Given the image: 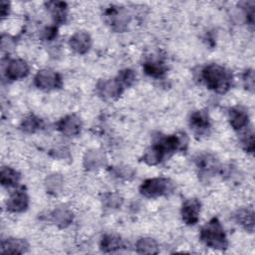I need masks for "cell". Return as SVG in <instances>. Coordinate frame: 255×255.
Returning a JSON list of instances; mask_svg holds the SVG:
<instances>
[{
    "label": "cell",
    "instance_id": "cell-6",
    "mask_svg": "<svg viewBox=\"0 0 255 255\" xmlns=\"http://www.w3.org/2000/svg\"><path fill=\"white\" fill-rule=\"evenodd\" d=\"M195 165L201 179H209L217 174L221 167L216 156L209 152H203L195 158Z\"/></svg>",
    "mask_w": 255,
    "mask_h": 255
},
{
    "label": "cell",
    "instance_id": "cell-32",
    "mask_svg": "<svg viewBox=\"0 0 255 255\" xmlns=\"http://www.w3.org/2000/svg\"><path fill=\"white\" fill-rule=\"evenodd\" d=\"M243 10L245 13V17L247 22L253 26L254 23V2H245L244 6H243Z\"/></svg>",
    "mask_w": 255,
    "mask_h": 255
},
{
    "label": "cell",
    "instance_id": "cell-27",
    "mask_svg": "<svg viewBox=\"0 0 255 255\" xmlns=\"http://www.w3.org/2000/svg\"><path fill=\"white\" fill-rule=\"evenodd\" d=\"M110 173L119 180H129L133 177L134 170L128 165H117L110 169Z\"/></svg>",
    "mask_w": 255,
    "mask_h": 255
},
{
    "label": "cell",
    "instance_id": "cell-3",
    "mask_svg": "<svg viewBox=\"0 0 255 255\" xmlns=\"http://www.w3.org/2000/svg\"><path fill=\"white\" fill-rule=\"evenodd\" d=\"M200 240L208 247L224 250L228 246L227 236L218 218L213 217L206 222L200 229Z\"/></svg>",
    "mask_w": 255,
    "mask_h": 255
},
{
    "label": "cell",
    "instance_id": "cell-4",
    "mask_svg": "<svg viewBox=\"0 0 255 255\" xmlns=\"http://www.w3.org/2000/svg\"><path fill=\"white\" fill-rule=\"evenodd\" d=\"M174 189L173 182L166 177H153L142 181L139 186L141 195L148 198H156L170 194Z\"/></svg>",
    "mask_w": 255,
    "mask_h": 255
},
{
    "label": "cell",
    "instance_id": "cell-25",
    "mask_svg": "<svg viewBox=\"0 0 255 255\" xmlns=\"http://www.w3.org/2000/svg\"><path fill=\"white\" fill-rule=\"evenodd\" d=\"M135 250L138 254H157L158 244L150 237H141L135 243Z\"/></svg>",
    "mask_w": 255,
    "mask_h": 255
},
{
    "label": "cell",
    "instance_id": "cell-31",
    "mask_svg": "<svg viewBox=\"0 0 255 255\" xmlns=\"http://www.w3.org/2000/svg\"><path fill=\"white\" fill-rule=\"evenodd\" d=\"M242 82H243V86L244 88L253 93L254 92V87H255V83H254V71L252 69H248L246 70L243 75H242Z\"/></svg>",
    "mask_w": 255,
    "mask_h": 255
},
{
    "label": "cell",
    "instance_id": "cell-13",
    "mask_svg": "<svg viewBox=\"0 0 255 255\" xmlns=\"http://www.w3.org/2000/svg\"><path fill=\"white\" fill-rule=\"evenodd\" d=\"M70 48L79 55H85L92 47V38L85 31H78L73 34L69 40Z\"/></svg>",
    "mask_w": 255,
    "mask_h": 255
},
{
    "label": "cell",
    "instance_id": "cell-35",
    "mask_svg": "<svg viewBox=\"0 0 255 255\" xmlns=\"http://www.w3.org/2000/svg\"><path fill=\"white\" fill-rule=\"evenodd\" d=\"M10 12V3L7 1H1L0 4V14H1V18H5L8 16Z\"/></svg>",
    "mask_w": 255,
    "mask_h": 255
},
{
    "label": "cell",
    "instance_id": "cell-34",
    "mask_svg": "<svg viewBox=\"0 0 255 255\" xmlns=\"http://www.w3.org/2000/svg\"><path fill=\"white\" fill-rule=\"evenodd\" d=\"M13 39L8 36V35H2V38H1V48L3 51H8L10 49H12L11 47H13Z\"/></svg>",
    "mask_w": 255,
    "mask_h": 255
},
{
    "label": "cell",
    "instance_id": "cell-16",
    "mask_svg": "<svg viewBox=\"0 0 255 255\" xmlns=\"http://www.w3.org/2000/svg\"><path fill=\"white\" fill-rule=\"evenodd\" d=\"M107 164V156L100 149H90L83 157V165L87 170H97Z\"/></svg>",
    "mask_w": 255,
    "mask_h": 255
},
{
    "label": "cell",
    "instance_id": "cell-9",
    "mask_svg": "<svg viewBox=\"0 0 255 255\" xmlns=\"http://www.w3.org/2000/svg\"><path fill=\"white\" fill-rule=\"evenodd\" d=\"M201 203L197 198L186 199L181 206V219L189 226L195 225L199 220Z\"/></svg>",
    "mask_w": 255,
    "mask_h": 255
},
{
    "label": "cell",
    "instance_id": "cell-33",
    "mask_svg": "<svg viewBox=\"0 0 255 255\" xmlns=\"http://www.w3.org/2000/svg\"><path fill=\"white\" fill-rule=\"evenodd\" d=\"M57 36V27L49 26L42 31V38L46 41H51Z\"/></svg>",
    "mask_w": 255,
    "mask_h": 255
},
{
    "label": "cell",
    "instance_id": "cell-10",
    "mask_svg": "<svg viewBox=\"0 0 255 255\" xmlns=\"http://www.w3.org/2000/svg\"><path fill=\"white\" fill-rule=\"evenodd\" d=\"M58 130L65 136H77L82 130V122L80 118L74 114L67 115L57 124Z\"/></svg>",
    "mask_w": 255,
    "mask_h": 255
},
{
    "label": "cell",
    "instance_id": "cell-12",
    "mask_svg": "<svg viewBox=\"0 0 255 255\" xmlns=\"http://www.w3.org/2000/svg\"><path fill=\"white\" fill-rule=\"evenodd\" d=\"M29 206V196L24 188L14 191L6 201V208L13 213H21Z\"/></svg>",
    "mask_w": 255,
    "mask_h": 255
},
{
    "label": "cell",
    "instance_id": "cell-18",
    "mask_svg": "<svg viewBox=\"0 0 255 255\" xmlns=\"http://www.w3.org/2000/svg\"><path fill=\"white\" fill-rule=\"evenodd\" d=\"M53 20L57 24H63L68 17V5L63 1H48L45 3Z\"/></svg>",
    "mask_w": 255,
    "mask_h": 255
},
{
    "label": "cell",
    "instance_id": "cell-15",
    "mask_svg": "<svg viewBox=\"0 0 255 255\" xmlns=\"http://www.w3.org/2000/svg\"><path fill=\"white\" fill-rule=\"evenodd\" d=\"M228 119L230 126L235 130H242L249 124L248 111L242 106L232 107L228 112Z\"/></svg>",
    "mask_w": 255,
    "mask_h": 255
},
{
    "label": "cell",
    "instance_id": "cell-2",
    "mask_svg": "<svg viewBox=\"0 0 255 255\" xmlns=\"http://www.w3.org/2000/svg\"><path fill=\"white\" fill-rule=\"evenodd\" d=\"M201 79L209 90L217 94L227 93L233 84L232 73L219 64L206 65L201 70Z\"/></svg>",
    "mask_w": 255,
    "mask_h": 255
},
{
    "label": "cell",
    "instance_id": "cell-30",
    "mask_svg": "<svg viewBox=\"0 0 255 255\" xmlns=\"http://www.w3.org/2000/svg\"><path fill=\"white\" fill-rule=\"evenodd\" d=\"M242 148L248 152L253 153L254 151V133L252 130H247L244 133H242L240 137Z\"/></svg>",
    "mask_w": 255,
    "mask_h": 255
},
{
    "label": "cell",
    "instance_id": "cell-22",
    "mask_svg": "<svg viewBox=\"0 0 255 255\" xmlns=\"http://www.w3.org/2000/svg\"><path fill=\"white\" fill-rule=\"evenodd\" d=\"M124 247L123 239L115 234H106L102 237L100 248L105 253L116 252Z\"/></svg>",
    "mask_w": 255,
    "mask_h": 255
},
{
    "label": "cell",
    "instance_id": "cell-23",
    "mask_svg": "<svg viewBox=\"0 0 255 255\" xmlns=\"http://www.w3.org/2000/svg\"><path fill=\"white\" fill-rule=\"evenodd\" d=\"M44 121L33 114L26 116L20 124V128L28 133H34L38 130H41L44 128Z\"/></svg>",
    "mask_w": 255,
    "mask_h": 255
},
{
    "label": "cell",
    "instance_id": "cell-14",
    "mask_svg": "<svg viewBox=\"0 0 255 255\" xmlns=\"http://www.w3.org/2000/svg\"><path fill=\"white\" fill-rule=\"evenodd\" d=\"M189 126L192 130L197 134H204L211 127L210 118L206 111L199 110L195 111L190 115Z\"/></svg>",
    "mask_w": 255,
    "mask_h": 255
},
{
    "label": "cell",
    "instance_id": "cell-29",
    "mask_svg": "<svg viewBox=\"0 0 255 255\" xmlns=\"http://www.w3.org/2000/svg\"><path fill=\"white\" fill-rule=\"evenodd\" d=\"M117 78L121 82V84L124 86V88L127 89L133 85V83L136 80V75L134 71L131 69H124L119 72Z\"/></svg>",
    "mask_w": 255,
    "mask_h": 255
},
{
    "label": "cell",
    "instance_id": "cell-11",
    "mask_svg": "<svg viewBox=\"0 0 255 255\" xmlns=\"http://www.w3.org/2000/svg\"><path fill=\"white\" fill-rule=\"evenodd\" d=\"M30 69L26 61L22 59L10 60L4 70L5 77L10 81H17L26 78L29 75Z\"/></svg>",
    "mask_w": 255,
    "mask_h": 255
},
{
    "label": "cell",
    "instance_id": "cell-17",
    "mask_svg": "<svg viewBox=\"0 0 255 255\" xmlns=\"http://www.w3.org/2000/svg\"><path fill=\"white\" fill-rule=\"evenodd\" d=\"M29 249V243L23 238H7L1 242L0 251L3 254H24Z\"/></svg>",
    "mask_w": 255,
    "mask_h": 255
},
{
    "label": "cell",
    "instance_id": "cell-7",
    "mask_svg": "<svg viewBox=\"0 0 255 255\" xmlns=\"http://www.w3.org/2000/svg\"><path fill=\"white\" fill-rule=\"evenodd\" d=\"M34 85L43 91H53L62 88L63 80L58 72L50 69H42L35 75Z\"/></svg>",
    "mask_w": 255,
    "mask_h": 255
},
{
    "label": "cell",
    "instance_id": "cell-28",
    "mask_svg": "<svg viewBox=\"0 0 255 255\" xmlns=\"http://www.w3.org/2000/svg\"><path fill=\"white\" fill-rule=\"evenodd\" d=\"M103 206L107 209H118L122 206L124 199L123 197L116 192H108L103 195Z\"/></svg>",
    "mask_w": 255,
    "mask_h": 255
},
{
    "label": "cell",
    "instance_id": "cell-1",
    "mask_svg": "<svg viewBox=\"0 0 255 255\" xmlns=\"http://www.w3.org/2000/svg\"><path fill=\"white\" fill-rule=\"evenodd\" d=\"M187 145L188 137L184 132L160 136L145 150L142 160L148 165H155L176 151H184Z\"/></svg>",
    "mask_w": 255,
    "mask_h": 255
},
{
    "label": "cell",
    "instance_id": "cell-19",
    "mask_svg": "<svg viewBox=\"0 0 255 255\" xmlns=\"http://www.w3.org/2000/svg\"><path fill=\"white\" fill-rule=\"evenodd\" d=\"M51 221L59 228H66L73 222V212L67 207H57L50 213Z\"/></svg>",
    "mask_w": 255,
    "mask_h": 255
},
{
    "label": "cell",
    "instance_id": "cell-5",
    "mask_svg": "<svg viewBox=\"0 0 255 255\" xmlns=\"http://www.w3.org/2000/svg\"><path fill=\"white\" fill-rule=\"evenodd\" d=\"M104 17L107 24L116 32L126 31L131 19L128 11L125 7L116 5L107 8Z\"/></svg>",
    "mask_w": 255,
    "mask_h": 255
},
{
    "label": "cell",
    "instance_id": "cell-24",
    "mask_svg": "<svg viewBox=\"0 0 255 255\" xmlns=\"http://www.w3.org/2000/svg\"><path fill=\"white\" fill-rule=\"evenodd\" d=\"M21 179V174L14 168L3 166L0 171V181L4 187H14L18 185Z\"/></svg>",
    "mask_w": 255,
    "mask_h": 255
},
{
    "label": "cell",
    "instance_id": "cell-20",
    "mask_svg": "<svg viewBox=\"0 0 255 255\" xmlns=\"http://www.w3.org/2000/svg\"><path fill=\"white\" fill-rule=\"evenodd\" d=\"M237 224L249 232L254 230V212L250 208H240L235 211L233 215Z\"/></svg>",
    "mask_w": 255,
    "mask_h": 255
},
{
    "label": "cell",
    "instance_id": "cell-21",
    "mask_svg": "<svg viewBox=\"0 0 255 255\" xmlns=\"http://www.w3.org/2000/svg\"><path fill=\"white\" fill-rule=\"evenodd\" d=\"M142 69L147 76L155 79H158L164 76L167 70L164 62L159 59H149L145 61L142 65Z\"/></svg>",
    "mask_w": 255,
    "mask_h": 255
},
{
    "label": "cell",
    "instance_id": "cell-26",
    "mask_svg": "<svg viewBox=\"0 0 255 255\" xmlns=\"http://www.w3.org/2000/svg\"><path fill=\"white\" fill-rule=\"evenodd\" d=\"M64 184L63 176L59 173H52L45 179L46 191L51 195H57L62 191Z\"/></svg>",
    "mask_w": 255,
    "mask_h": 255
},
{
    "label": "cell",
    "instance_id": "cell-8",
    "mask_svg": "<svg viewBox=\"0 0 255 255\" xmlns=\"http://www.w3.org/2000/svg\"><path fill=\"white\" fill-rule=\"evenodd\" d=\"M97 94L106 101H115L119 99L125 91L124 86L118 80V78L101 80L96 87Z\"/></svg>",
    "mask_w": 255,
    "mask_h": 255
}]
</instances>
